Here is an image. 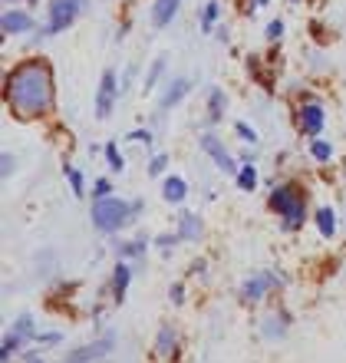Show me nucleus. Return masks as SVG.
<instances>
[{
  "mask_svg": "<svg viewBox=\"0 0 346 363\" xmlns=\"http://www.w3.org/2000/svg\"><path fill=\"white\" fill-rule=\"evenodd\" d=\"M106 159L113 169H122V155H119V149H115V143H106Z\"/></svg>",
  "mask_w": 346,
  "mask_h": 363,
  "instance_id": "25",
  "label": "nucleus"
},
{
  "mask_svg": "<svg viewBox=\"0 0 346 363\" xmlns=\"http://www.w3.org/2000/svg\"><path fill=\"white\" fill-rule=\"evenodd\" d=\"M165 165H168V155H155V159H152V165H149V175H152V179H155V175L162 172Z\"/></svg>",
  "mask_w": 346,
  "mask_h": 363,
  "instance_id": "28",
  "label": "nucleus"
},
{
  "mask_svg": "<svg viewBox=\"0 0 346 363\" xmlns=\"http://www.w3.org/2000/svg\"><path fill=\"white\" fill-rule=\"evenodd\" d=\"M83 10H86V0H53V4H50V13H47V33L67 30Z\"/></svg>",
  "mask_w": 346,
  "mask_h": 363,
  "instance_id": "4",
  "label": "nucleus"
},
{
  "mask_svg": "<svg viewBox=\"0 0 346 363\" xmlns=\"http://www.w3.org/2000/svg\"><path fill=\"white\" fill-rule=\"evenodd\" d=\"M129 215H132V208H129V201H122V199L103 195V199L93 201V225H96L99 231H106V235L122 228L125 221H129Z\"/></svg>",
  "mask_w": 346,
  "mask_h": 363,
  "instance_id": "3",
  "label": "nucleus"
},
{
  "mask_svg": "<svg viewBox=\"0 0 346 363\" xmlns=\"http://www.w3.org/2000/svg\"><path fill=\"white\" fill-rule=\"evenodd\" d=\"M224 103H228V99H224L221 89H212V96H208V113H212V119H221L224 116Z\"/></svg>",
  "mask_w": 346,
  "mask_h": 363,
  "instance_id": "19",
  "label": "nucleus"
},
{
  "mask_svg": "<svg viewBox=\"0 0 346 363\" xmlns=\"http://www.w3.org/2000/svg\"><path fill=\"white\" fill-rule=\"evenodd\" d=\"M113 191V185H109V179H99L96 182V199H103V195H109Z\"/></svg>",
  "mask_w": 346,
  "mask_h": 363,
  "instance_id": "32",
  "label": "nucleus"
},
{
  "mask_svg": "<svg viewBox=\"0 0 346 363\" xmlns=\"http://www.w3.org/2000/svg\"><path fill=\"white\" fill-rule=\"evenodd\" d=\"M270 287H274V274H254L248 284L241 287V297H244L248 304H254V301H260V297L267 294Z\"/></svg>",
  "mask_w": 346,
  "mask_h": 363,
  "instance_id": "7",
  "label": "nucleus"
},
{
  "mask_svg": "<svg viewBox=\"0 0 346 363\" xmlns=\"http://www.w3.org/2000/svg\"><path fill=\"white\" fill-rule=\"evenodd\" d=\"M178 7H182V0H155L152 23L155 27H168V23L175 20V13H178Z\"/></svg>",
  "mask_w": 346,
  "mask_h": 363,
  "instance_id": "10",
  "label": "nucleus"
},
{
  "mask_svg": "<svg viewBox=\"0 0 346 363\" xmlns=\"http://www.w3.org/2000/svg\"><path fill=\"white\" fill-rule=\"evenodd\" d=\"M250 7L258 10V7H267V0H250Z\"/></svg>",
  "mask_w": 346,
  "mask_h": 363,
  "instance_id": "35",
  "label": "nucleus"
},
{
  "mask_svg": "<svg viewBox=\"0 0 346 363\" xmlns=\"http://www.w3.org/2000/svg\"><path fill=\"white\" fill-rule=\"evenodd\" d=\"M294 4H297V0H294Z\"/></svg>",
  "mask_w": 346,
  "mask_h": 363,
  "instance_id": "36",
  "label": "nucleus"
},
{
  "mask_svg": "<svg viewBox=\"0 0 346 363\" xmlns=\"http://www.w3.org/2000/svg\"><path fill=\"white\" fill-rule=\"evenodd\" d=\"M202 149H204L208 155H212V162L218 165V169H221L224 175H238V172H241L238 162L231 159V152L221 145V139H218V135H202Z\"/></svg>",
  "mask_w": 346,
  "mask_h": 363,
  "instance_id": "5",
  "label": "nucleus"
},
{
  "mask_svg": "<svg viewBox=\"0 0 346 363\" xmlns=\"http://www.w3.org/2000/svg\"><path fill=\"white\" fill-rule=\"evenodd\" d=\"M20 344H23V337H17V334H13V330H10V334L4 337V347H0V360H7V357L13 354V350H17Z\"/></svg>",
  "mask_w": 346,
  "mask_h": 363,
  "instance_id": "22",
  "label": "nucleus"
},
{
  "mask_svg": "<svg viewBox=\"0 0 346 363\" xmlns=\"http://www.w3.org/2000/svg\"><path fill=\"white\" fill-rule=\"evenodd\" d=\"M182 225H178V235H182V238H198V235H202V221L195 218V215H182Z\"/></svg>",
  "mask_w": 346,
  "mask_h": 363,
  "instance_id": "16",
  "label": "nucleus"
},
{
  "mask_svg": "<svg viewBox=\"0 0 346 363\" xmlns=\"http://www.w3.org/2000/svg\"><path fill=\"white\" fill-rule=\"evenodd\" d=\"M300 129L307 135H320V129H323V109H320L317 103H307L304 109H300Z\"/></svg>",
  "mask_w": 346,
  "mask_h": 363,
  "instance_id": "8",
  "label": "nucleus"
},
{
  "mask_svg": "<svg viewBox=\"0 0 346 363\" xmlns=\"http://www.w3.org/2000/svg\"><path fill=\"white\" fill-rule=\"evenodd\" d=\"M188 86H192L188 79H175L172 86H168V93L162 96V109H172V106L178 103V99H185V93H188Z\"/></svg>",
  "mask_w": 346,
  "mask_h": 363,
  "instance_id": "13",
  "label": "nucleus"
},
{
  "mask_svg": "<svg viewBox=\"0 0 346 363\" xmlns=\"http://www.w3.org/2000/svg\"><path fill=\"white\" fill-rule=\"evenodd\" d=\"M254 185H258V172L250 169V165H244L238 172V189H244V191H254Z\"/></svg>",
  "mask_w": 346,
  "mask_h": 363,
  "instance_id": "20",
  "label": "nucleus"
},
{
  "mask_svg": "<svg viewBox=\"0 0 346 363\" xmlns=\"http://www.w3.org/2000/svg\"><path fill=\"white\" fill-rule=\"evenodd\" d=\"M162 67H165L162 60H155V63H152V69H149V77H145V89H152V86H155V79H158V73H162Z\"/></svg>",
  "mask_w": 346,
  "mask_h": 363,
  "instance_id": "27",
  "label": "nucleus"
},
{
  "mask_svg": "<svg viewBox=\"0 0 346 363\" xmlns=\"http://www.w3.org/2000/svg\"><path fill=\"white\" fill-rule=\"evenodd\" d=\"M280 320H284V317H270L267 324H264V334H267V337H274V340H277V337L284 334V327H280Z\"/></svg>",
  "mask_w": 346,
  "mask_h": 363,
  "instance_id": "23",
  "label": "nucleus"
},
{
  "mask_svg": "<svg viewBox=\"0 0 346 363\" xmlns=\"http://www.w3.org/2000/svg\"><path fill=\"white\" fill-rule=\"evenodd\" d=\"M317 221H320V235H323V238H333V231H337L333 211H330V208H320L317 211Z\"/></svg>",
  "mask_w": 346,
  "mask_h": 363,
  "instance_id": "17",
  "label": "nucleus"
},
{
  "mask_svg": "<svg viewBox=\"0 0 346 363\" xmlns=\"http://www.w3.org/2000/svg\"><path fill=\"white\" fill-rule=\"evenodd\" d=\"M13 334H17V337H30V334H33V320L23 314V317L17 320V327H13Z\"/></svg>",
  "mask_w": 346,
  "mask_h": 363,
  "instance_id": "24",
  "label": "nucleus"
},
{
  "mask_svg": "<svg viewBox=\"0 0 346 363\" xmlns=\"http://www.w3.org/2000/svg\"><path fill=\"white\" fill-rule=\"evenodd\" d=\"M0 172L13 175V155H4V159H0Z\"/></svg>",
  "mask_w": 346,
  "mask_h": 363,
  "instance_id": "33",
  "label": "nucleus"
},
{
  "mask_svg": "<svg viewBox=\"0 0 346 363\" xmlns=\"http://www.w3.org/2000/svg\"><path fill=\"white\" fill-rule=\"evenodd\" d=\"M0 30H4V33H27V30H33V20H30V13H23V10H7V13L0 17Z\"/></svg>",
  "mask_w": 346,
  "mask_h": 363,
  "instance_id": "9",
  "label": "nucleus"
},
{
  "mask_svg": "<svg viewBox=\"0 0 346 363\" xmlns=\"http://www.w3.org/2000/svg\"><path fill=\"white\" fill-rule=\"evenodd\" d=\"M267 37L270 40H280V37H284V23H280V20H270V23H267Z\"/></svg>",
  "mask_w": 346,
  "mask_h": 363,
  "instance_id": "29",
  "label": "nucleus"
},
{
  "mask_svg": "<svg viewBox=\"0 0 346 363\" xmlns=\"http://www.w3.org/2000/svg\"><path fill=\"white\" fill-rule=\"evenodd\" d=\"M238 135H241V139H248V143H258L254 129H250V125H244V123H238Z\"/></svg>",
  "mask_w": 346,
  "mask_h": 363,
  "instance_id": "30",
  "label": "nucleus"
},
{
  "mask_svg": "<svg viewBox=\"0 0 346 363\" xmlns=\"http://www.w3.org/2000/svg\"><path fill=\"white\" fill-rule=\"evenodd\" d=\"M129 281H132V271H129V264H119V268H115V277H113V294H115V301H122V297H125V287H129Z\"/></svg>",
  "mask_w": 346,
  "mask_h": 363,
  "instance_id": "14",
  "label": "nucleus"
},
{
  "mask_svg": "<svg viewBox=\"0 0 346 363\" xmlns=\"http://www.w3.org/2000/svg\"><path fill=\"white\" fill-rule=\"evenodd\" d=\"M162 195H165V201L182 205V201L188 199V182L178 179V175H168V179H165V185H162Z\"/></svg>",
  "mask_w": 346,
  "mask_h": 363,
  "instance_id": "11",
  "label": "nucleus"
},
{
  "mask_svg": "<svg viewBox=\"0 0 346 363\" xmlns=\"http://www.w3.org/2000/svg\"><path fill=\"white\" fill-rule=\"evenodd\" d=\"M67 179H69V185H73V191H76V195H83V172L67 169Z\"/></svg>",
  "mask_w": 346,
  "mask_h": 363,
  "instance_id": "26",
  "label": "nucleus"
},
{
  "mask_svg": "<svg viewBox=\"0 0 346 363\" xmlns=\"http://www.w3.org/2000/svg\"><path fill=\"white\" fill-rule=\"evenodd\" d=\"M155 350H158V354H165V357H175V330H172V327H162V330H158Z\"/></svg>",
  "mask_w": 346,
  "mask_h": 363,
  "instance_id": "15",
  "label": "nucleus"
},
{
  "mask_svg": "<svg viewBox=\"0 0 346 363\" xmlns=\"http://www.w3.org/2000/svg\"><path fill=\"white\" fill-rule=\"evenodd\" d=\"M270 208L284 218L287 228H297V225H304V218H307V199H304V191H300L297 185H280V189H274Z\"/></svg>",
  "mask_w": 346,
  "mask_h": 363,
  "instance_id": "2",
  "label": "nucleus"
},
{
  "mask_svg": "<svg viewBox=\"0 0 346 363\" xmlns=\"http://www.w3.org/2000/svg\"><path fill=\"white\" fill-rule=\"evenodd\" d=\"M4 99L20 119H40L53 106V67L47 60H27L4 79Z\"/></svg>",
  "mask_w": 346,
  "mask_h": 363,
  "instance_id": "1",
  "label": "nucleus"
},
{
  "mask_svg": "<svg viewBox=\"0 0 346 363\" xmlns=\"http://www.w3.org/2000/svg\"><path fill=\"white\" fill-rule=\"evenodd\" d=\"M109 350H113V340H99V344L79 347V350L67 354V360H103V357H109Z\"/></svg>",
  "mask_w": 346,
  "mask_h": 363,
  "instance_id": "12",
  "label": "nucleus"
},
{
  "mask_svg": "<svg viewBox=\"0 0 346 363\" xmlns=\"http://www.w3.org/2000/svg\"><path fill=\"white\" fill-rule=\"evenodd\" d=\"M115 93H119V86H115V73L106 69V73H103V83H99V96H96V116L99 119H109V116H113Z\"/></svg>",
  "mask_w": 346,
  "mask_h": 363,
  "instance_id": "6",
  "label": "nucleus"
},
{
  "mask_svg": "<svg viewBox=\"0 0 346 363\" xmlns=\"http://www.w3.org/2000/svg\"><path fill=\"white\" fill-rule=\"evenodd\" d=\"M218 23V4L214 0H208L202 10V33H212V27Z\"/></svg>",
  "mask_w": 346,
  "mask_h": 363,
  "instance_id": "18",
  "label": "nucleus"
},
{
  "mask_svg": "<svg viewBox=\"0 0 346 363\" xmlns=\"http://www.w3.org/2000/svg\"><path fill=\"white\" fill-rule=\"evenodd\" d=\"M168 294H172V304H185V287L182 284H172Z\"/></svg>",
  "mask_w": 346,
  "mask_h": 363,
  "instance_id": "31",
  "label": "nucleus"
},
{
  "mask_svg": "<svg viewBox=\"0 0 346 363\" xmlns=\"http://www.w3.org/2000/svg\"><path fill=\"white\" fill-rule=\"evenodd\" d=\"M139 251H142V245H139V241H135V245H122V255H139Z\"/></svg>",
  "mask_w": 346,
  "mask_h": 363,
  "instance_id": "34",
  "label": "nucleus"
},
{
  "mask_svg": "<svg viewBox=\"0 0 346 363\" xmlns=\"http://www.w3.org/2000/svg\"><path fill=\"white\" fill-rule=\"evenodd\" d=\"M310 155H313L317 162H327L330 155H333V149H330L323 139H317V135H313V143H310Z\"/></svg>",
  "mask_w": 346,
  "mask_h": 363,
  "instance_id": "21",
  "label": "nucleus"
}]
</instances>
